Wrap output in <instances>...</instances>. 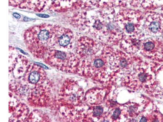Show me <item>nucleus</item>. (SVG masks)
Returning a JSON list of instances; mask_svg holds the SVG:
<instances>
[{"mask_svg": "<svg viewBox=\"0 0 163 122\" xmlns=\"http://www.w3.org/2000/svg\"><path fill=\"white\" fill-rule=\"evenodd\" d=\"M57 26L42 24L30 28L24 35L28 49L38 59H42L55 48Z\"/></svg>", "mask_w": 163, "mask_h": 122, "instance_id": "obj_1", "label": "nucleus"}, {"mask_svg": "<svg viewBox=\"0 0 163 122\" xmlns=\"http://www.w3.org/2000/svg\"><path fill=\"white\" fill-rule=\"evenodd\" d=\"M43 60L47 64L67 73H77L81 63L74 53L55 49L49 52Z\"/></svg>", "mask_w": 163, "mask_h": 122, "instance_id": "obj_2", "label": "nucleus"}, {"mask_svg": "<svg viewBox=\"0 0 163 122\" xmlns=\"http://www.w3.org/2000/svg\"><path fill=\"white\" fill-rule=\"evenodd\" d=\"M49 81L31 89L27 95L28 102L31 106L36 108H56L58 99L52 96L51 84Z\"/></svg>", "mask_w": 163, "mask_h": 122, "instance_id": "obj_3", "label": "nucleus"}, {"mask_svg": "<svg viewBox=\"0 0 163 122\" xmlns=\"http://www.w3.org/2000/svg\"><path fill=\"white\" fill-rule=\"evenodd\" d=\"M84 90L76 81L67 79L63 83L59 92L58 100L73 106H79L82 101Z\"/></svg>", "mask_w": 163, "mask_h": 122, "instance_id": "obj_4", "label": "nucleus"}, {"mask_svg": "<svg viewBox=\"0 0 163 122\" xmlns=\"http://www.w3.org/2000/svg\"><path fill=\"white\" fill-rule=\"evenodd\" d=\"M10 81L20 79L26 72L29 62L27 58L19 54L14 48L9 49Z\"/></svg>", "mask_w": 163, "mask_h": 122, "instance_id": "obj_5", "label": "nucleus"}, {"mask_svg": "<svg viewBox=\"0 0 163 122\" xmlns=\"http://www.w3.org/2000/svg\"><path fill=\"white\" fill-rule=\"evenodd\" d=\"M47 74L42 67L35 63H30L22 78V84L29 89H31L44 84L47 80Z\"/></svg>", "mask_w": 163, "mask_h": 122, "instance_id": "obj_6", "label": "nucleus"}, {"mask_svg": "<svg viewBox=\"0 0 163 122\" xmlns=\"http://www.w3.org/2000/svg\"><path fill=\"white\" fill-rule=\"evenodd\" d=\"M9 121L25 122L29 114V108L18 100L9 101Z\"/></svg>", "mask_w": 163, "mask_h": 122, "instance_id": "obj_7", "label": "nucleus"}, {"mask_svg": "<svg viewBox=\"0 0 163 122\" xmlns=\"http://www.w3.org/2000/svg\"><path fill=\"white\" fill-rule=\"evenodd\" d=\"M74 37L72 31L57 26L55 34V48L68 50L73 47Z\"/></svg>", "mask_w": 163, "mask_h": 122, "instance_id": "obj_8", "label": "nucleus"}, {"mask_svg": "<svg viewBox=\"0 0 163 122\" xmlns=\"http://www.w3.org/2000/svg\"><path fill=\"white\" fill-rule=\"evenodd\" d=\"M76 53L78 56L82 58H86L94 53L92 42L86 38H81L78 42Z\"/></svg>", "mask_w": 163, "mask_h": 122, "instance_id": "obj_9", "label": "nucleus"}, {"mask_svg": "<svg viewBox=\"0 0 163 122\" xmlns=\"http://www.w3.org/2000/svg\"><path fill=\"white\" fill-rule=\"evenodd\" d=\"M50 118L45 113L34 110L29 114L25 122H50Z\"/></svg>", "mask_w": 163, "mask_h": 122, "instance_id": "obj_10", "label": "nucleus"}, {"mask_svg": "<svg viewBox=\"0 0 163 122\" xmlns=\"http://www.w3.org/2000/svg\"><path fill=\"white\" fill-rule=\"evenodd\" d=\"M160 26L161 24L159 22L157 21H154L150 24L149 28L151 32L154 33H156L160 29Z\"/></svg>", "mask_w": 163, "mask_h": 122, "instance_id": "obj_11", "label": "nucleus"}, {"mask_svg": "<svg viewBox=\"0 0 163 122\" xmlns=\"http://www.w3.org/2000/svg\"><path fill=\"white\" fill-rule=\"evenodd\" d=\"M103 112V109L100 107H95L93 110V114L95 116H99L101 115Z\"/></svg>", "mask_w": 163, "mask_h": 122, "instance_id": "obj_12", "label": "nucleus"}, {"mask_svg": "<svg viewBox=\"0 0 163 122\" xmlns=\"http://www.w3.org/2000/svg\"><path fill=\"white\" fill-rule=\"evenodd\" d=\"M144 49L147 51H149L152 50L154 49L155 47V44L151 42H148L145 43L144 44Z\"/></svg>", "mask_w": 163, "mask_h": 122, "instance_id": "obj_13", "label": "nucleus"}, {"mask_svg": "<svg viewBox=\"0 0 163 122\" xmlns=\"http://www.w3.org/2000/svg\"><path fill=\"white\" fill-rule=\"evenodd\" d=\"M126 29L127 32H132L134 31L135 27L133 23H129L126 26Z\"/></svg>", "mask_w": 163, "mask_h": 122, "instance_id": "obj_14", "label": "nucleus"}, {"mask_svg": "<svg viewBox=\"0 0 163 122\" xmlns=\"http://www.w3.org/2000/svg\"><path fill=\"white\" fill-rule=\"evenodd\" d=\"M120 113H121V111L119 109L115 110L113 114V117L114 118V119L116 120L117 118L118 117L120 114Z\"/></svg>", "mask_w": 163, "mask_h": 122, "instance_id": "obj_15", "label": "nucleus"}, {"mask_svg": "<svg viewBox=\"0 0 163 122\" xmlns=\"http://www.w3.org/2000/svg\"><path fill=\"white\" fill-rule=\"evenodd\" d=\"M37 16H38L39 17H41V18H47L49 17V16L47 15L43 14H36Z\"/></svg>", "mask_w": 163, "mask_h": 122, "instance_id": "obj_16", "label": "nucleus"}, {"mask_svg": "<svg viewBox=\"0 0 163 122\" xmlns=\"http://www.w3.org/2000/svg\"><path fill=\"white\" fill-rule=\"evenodd\" d=\"M13 16L15 18H18V19H19L20 18V15L18 14L17 13H14L13 14Z\"/></svg>", "mask_w": 163, "mask_h": 122, "instance_id": "obj_17", "label": "nucleus"}, {"mask_svg": "<svg viewBox=\"0 0 163 122\" xmlns=\"http://www.w3.org/2000/svg\"><path fill=\"white\" fill-rule=\"evenodd\" d=\"M126 64H127V63H126V61L124 60H122L121 61V64L122 66H125L126 65Z\"/></svg>", "mask_w": 163, "mask_h": 122, "instance_id": "obj_18", "label": "nucleus"}, {"mask_svg": "<svg viewBox=\"0 0 163 122\" xmlns=\"http://www.w3.org/2000/svg\"><path fill=\"white\" fill-rule=\"evenodd\" d=\"M140 122H146L147 121V119L145 117L142 118V119H141Z\"/></svg>", "mask_w": 163, "mask_h": 122, "instance_id": "obj_19", "label": "nucleus"}, {"mask_svg": "<svg viewBox=\"0 0 163 122\" xmlns=\"http://www.w3.org/2000/svg\"><path fill=\"white\" fill-rule=\"evenodd\" d=\"M30 19H32L28 18H27V17H24V20H25V21H29V20H32Z\"/></svg>", "mask_w": 163, "mask_h": 122, "instance_id": "obj_20", "label": "nucleus"}, {"mask_svg": "<svg viewBox=\"0 0 163 122\" xmlns=\"http://www.w3.org/2000/svg\"><path fill=\"white\" fill-rule=\"evenodd\" d=\"M52 0V1H55L56 0Z\"/></svg>", "mask_w": 163, "mask_h": 122, "instance_id": "obj_21", "label": "nucleus"}]
</instances>
